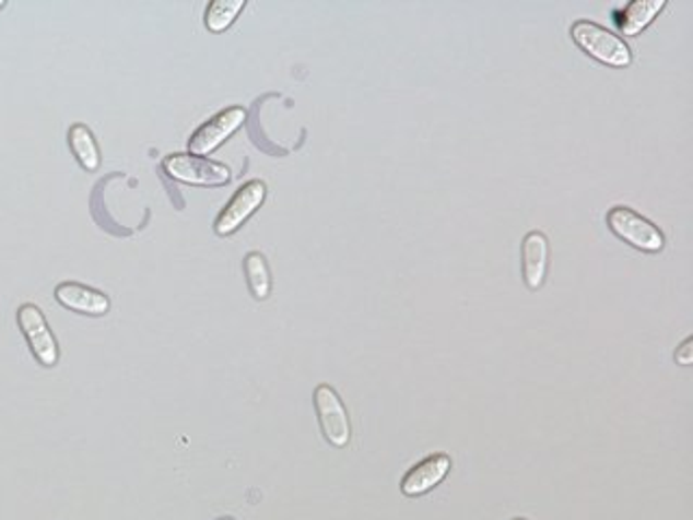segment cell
Here are the masks:
<instances>
[{"instance_id": "1", "label": "cell", "mask_w": 693, "mask_h": 520, "mask_svg": "<svg viewBox=\"0 0 693 520\" xmlns=\"http://www.w3.org/2000/svg\"><path fill=\"white\" fill-rule=\"evenodd\" d=\"M571 35L585 55H589L602 66L629 68L633 63L631 46L602 24H596L591 20H577L571 26Z\"/></svg>"}, {"instance_id": "9", "label": "cell", "mask_w": 693, "mask_h": 520, "mask_svg": "<svg viewBox=\"0 0 693 520\" xmlns=\"http://www.w3.org/2000/svg\"><path fill=\"white\" fill-rule=\"evenodd\" d=\"M549 237L542 231H531L522 239L520 248V259H522V277L529 291L542 288L547 280V269H549Z\"/></svg>"}, {"instance_id": "8", "label": "cell", "mask_w": 693, "mask_h": 520, "mask_svg": "<svg viewBox=\"0 0 693 520\" xmlns=\"http://www.w3.org/2000/svg\"><path fill=\"white\" fill-rule=\"evenodd\" d=\"M451 471V458L445 453H436L419 462L408 471L401 482V493L406 497H421L434 491Z\"/></svg>"}, {"instance_id": "12", "label": "cell", "mask_w": 693, "mask_h": 520, "mask_svg": "<svg viewBox=\"0 0 693 520\" xmlns=\"http://www.w3.org/2000/svg\"><path fill=\"white\" fill-rule=\"evenodd\" d=\"M68 143H70V150L74 152L77 161L83 165V169L96 172L101 167V150H98L96 137L85 125L70 127Z\"/></svg>"}, {"instance_id": "17", "label": "cell", "mask_w": 693, "mask_h": 520, "mask_svg": "<svg viewBox=\"0 0 693 520\" xmlns=\"http://www.w3.org/2000/svg\"><path fill=\"white\" fill-rule=\"evenodd\" d=\"M514 520H525V519H514Z\"/></svg>"}, {"instance_id": "15", "label": "cell", "mask_w": 693, "mask_h": 520, "mask_svg": "<svg viewBox=\"0 0 693 520\" xmlns=\"http://www.w3.org/2000/svg\"><path fill=\"white\" fill-rule=\"evenodd\" d=\"M674 358H677V363L679 365H683V367H690L693 363V339H685L683 341V345L677 350V354H674Z\"/></svg>"}, {"instance_id": "13", "label": "cell", "mask_w": 693, "mask_h": 520, "mask_svg": "<svg viewBox=\"0 0 693 520\" xmlns=\"http://www.w3.org/2000/svg\"><path fill=\"white\" fill-rule=\"evenodd\" d=\"M245 275H247V284L249 291L256 299H267L271 293V273H269V264L260 252H249L245 260Z\"/></svg>"}, {"instance_id": "6", "label": "cell", "mask_w": 693, "mask_h": 520, "mask_svg": "<svg viewBox=\"0 0 693 520\" xmlns=\"http://www.w3.org/2000/svg\"><path fill=\"white\" fill-rule=\"evenodd\" d=\"M267 198V185L262 180H249L245 182L234 196L231 202L224 206L215 222V233L220 237L234 235L265 202Z\"/></svg>"}, {"instance_id": "14", "label": "cell", "mask_w": 693, "mask_h": 520, "mask_svg": "<svg viewBox=\"0 0 693 520\" xmlns=\"http://www.w3.org/2000/svg\"><path fill=\"white\" fill-rule=\"evenodd\" d=\"M245 0H215L207 7L204 24L213 33H222L236 20V15L243 11Z\"/></svg>"}, {"instance_id": "3", "label": "cell", "mask_w": 693, "mask_h": 520, "mask_svg": "<svg viewBox=\"0 0 693 520\" xmlns=\"http://www.w3.org/2000/svg\"><path fill=\"white\" fill-rule=\"evenodd\" d=\"M163 169L174 180L198 187H224L232 178L228 165L196 154H169L163 161Z\"/></svg>"}, {"instance_id": "16", "label": "cell", "mask_w": 693, "mask_h": 520, "mask_svg": "<svg viewBox=\"0 0 693 520\" xmlns=\"http://www.w3.org/2000/svg\"><path fill=\"white\" fill-rule=\"evenodd\" d=\"M2 7H4V0H0V9H2Z\"/></svg>"}, {"instance_id": "4", "label": "cell", "mask_w": 693, "mask_h": 520, "mask_svg": "<svg viewBox=\"0 0 693 520\" xmlns=\"http://www.w3.org/2000/svg\"><path fill=\"white\" fill-rule=\"evenodd\" d=\"M17 326L35 361L44 367H55L59 363V345L46 323L44 312L35 304H22L17 308Z\"/></svg>"}, {"instance_id": "5", "label": "cell", "mask_w": 693, "mask_h": 520, "mask_svg": "<svg viewBox=\"0 0 693 520\" xmlns=\"http://www.w3.org/2000/svg\"><path fill=\"white\" fill-rule=\"evenodd\" d=\"M315 410L326 440L337 449L346 447L351 440V423L339 392L330 385H319L315 389Z\"/></svg>"}, {"instance_id": "11", "label": "cell", "mask_w": 693, "mask_h": 520, "mask_svg": "<svg viewBox=\"0 0 693 520\" xmlns=\"http://www.w3.org/2000/svg\"><path fill=\"white\" fill-rule=\"evenodd\" d=\"M668 7V0H635L624 7L618 17V28L626 37H635L646 31L655 17Z\"/></svg>"}, {"instance_id": "10", "label": "cell", "mask_w": 693, "mask_h": 520, "mask_svg": "<svg viewBox=\"0 0 693 520\" xmlns=\"http://www.w3.org/2000/svg\"><path fill=\"white\" fill-rule=\"evenodd\" d=\"M55 297L63 308L90 317H103L111 308V302L105 293L79 282H61L55 288Z\"/></svg>"}, {"instance_id": "7", "label": "cell", "mask_w": 693, "mask_h": 520, "mask_svg": "<svg viewBox=\"0 0 693 520\" xmlns=\"http://www.w3.org/2000/svg\"><path fill=\"white\" fill-rule=\"evenodd\" d=\"M247 120V111L243 107H231L220 111L215 118L204 122L189 139V150L196 156H207L215 152L231 134L243 127Z\"/></svg>"}, {"instance_id": "2", "label": "cell", "mask_w": 693, "mask_h": 520, "mask_svg": "<svg viewBox=\"0 0 693 520\" xmlns=\"http://www.w3.org/2000/svg\"><path fill=\"white\" fill-rule=\"evenodd\" d=\"M607 226L618 239H622L639 252L659 255L666 248V235L659 231V226H655L650 220H646L629 206L609 209Z\"/></svg>"}]
</instances>
